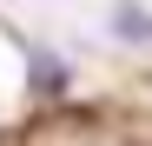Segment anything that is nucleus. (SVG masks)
Instances as JSON below:
<instances>
[{"mask_svg":"<svg viewBox=\"0 0 152 146\" xmlns=\"http://www.w3.org/2000/svg\"><path fill=\"white\" fill-rule=\"evenodd\" d=\"M113 33H119L126 46H152V13L132 7V0H119V7H113Z\"/></svg>","mask_w":152,"mask_h":146,"instance_id":"f257e3e1","label":"nucleus"},{"mask_svg":"<svg viewBox=\"0 0 152 146\" xmlns=\"http://www.w3.org/2000/svg\"><path fill=\"white\" fill-rule=\"evenodd\" d=\"M33 73H40V93H60V66L46 60V53H33Z\"/></svg>","mask_w":152,"mask_h":146,"instance_id":"f03ea898","label":"nucleus"}]
</instances>
